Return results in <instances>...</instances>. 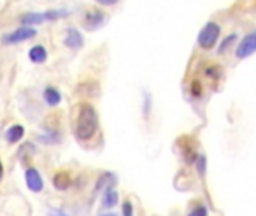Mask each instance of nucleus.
<instances>
[{"instance_id":"1","label":"nucleus","mask_w":256,"mask_h":216,"mask_svg":"<svg viewBox=\"0 0 256 216\" xmlns=\"http://www.w3.org/2000/svg\"><path fill=\"white\" fill-rule=\"evenodd\" d=\"M97 126H99V119H97V113L93 108V105L81 104L76 117V125H75L76 137L83 141H87L96 134Z\"/></svg>"},{"instance_id":"2","label":"nucleus","mask_w":256,"mask_h":216,"mask_svg":"<svg viewBox=\"0 0 256 216\" xmlns=\"http://www.w3.org/2000/svg\"><path fill=\"white\" fill-rule=\"evenodd\" d=\"M222 33V27L216 23V21H208L205 26L200 30L198 38H196V42L202 50H211L218 44L219 38Z\"/></svg>"},{"instance_id":"3","label":"nucleus","mask_w":256,"mask_h":216,"mask_svg":"<svg viewBox=\"0 0 256 216\" xmlns=\"http://www.w3.org/2000/svg\"><path fill=\"white\" fill-rule=\"evenodd\" d=\"M256 53V32H250L240 41L235 48V57L237 59H247Z\"/></svg>"},{"instance_id":"4","label":"nucleus","mask_w":256,"mask_h":216,"mask_svg":"<svg viewBox=\"0 0 256 216\" xmlns=\"http://www.w3.org/2000/svg\"><path fill=\"white\" fill-rule=\"evenodd\" d=\"M33 36H36V30L32 29V27H19L17 29L15 32L12 33H8L2 38V42L3 44H18V42H24V41H29Z\"/></svg>"},{"instance_id":"5","label":"nucleus","mask_w":256,"mask_h":216,"mask_svg":"<svg viewBox=\"0 0 256 216\" xmlns=\"http://www.w3.org/2000/svg\"><path fill=\"white\" fill-rule=\"evenodd\" d=\"M26 183L27 188L32 192H41L44 189V180L41 177V174L36 168H27L26 170Z\"/></svg>"},{"instance_id":"6","label":"nucleus","mask_w":256,"mask_h":216,"mask_svg":"<svg viewBox=\"0 0 256 216\" xmlns=\"http://www.w3.org/2000/svg\"><path fill=\"white\" fill-rule=\"evenodd\" d=\"M104 21H105V14L99 9L89 11L84 17V26L87 30H94L97 27H101Z\"/></svg>"},{"instance_id":"7","label":"nucleus","mask_w":256,"mask_h":216,"mask_svg":"<svg viewBox=\"0 0 256 216\" xmlns=\"http://www.w3.org/2000/svg\"><path fill=\"white\" fill-rule=\"evenodd\" d=\"M83 44H84L83 35L76 29H68V33H66V38H65V45L69 47V48L78 50V48L83 47Z\"/></svg>"},{"instance_id":"8","label":"nucleus","mask_w":256,"mask_h":216,"mask_svg":"<svg viewBox=\"0 0 256 216\" xmlns=\"http://www.w3.org/2000/svg\"><path fill=\"white\" fill-rule=\"evenodd\" d=\"M53 183H54V188H55L57 191H66V189H69L72 180H71L69 174H68L66 171H60V173H57V174L54 176Z\"/></svg>"},{"instance_id":"9","label":"nucleus","mask_w":256,"mask_h":216,"mask_svg":"<svg viewBox=\"0 0 256 216\" xmlns=\"http://www.w3.org/2000/svg\"><path fill=\"white\" fill-rule=\"evenodd\" d=\"M19 21H21V24L30 27L33 24H41L45 21V14H39V12H27L24 15H21V18H19Z\"/></svg>"},{"instance_id":"10","label":"nucleus","mask_w":256,"mask_h":216,"mask_svg":"<svg viewBox=\"0 0 256 216\" xmlns=\"http://www.w3.org/2000/svg\"><path fill=\"white\" fill-rule=\"evenodd\" d=\"M23 135H24V128L21 125H14L6 131L5 137H6V141L9 144H14V143H18L19 140H21Z\"/></svg>"},{"instance_id":"11","label":"nucleus","mask_w":256,"mask_h":216,"mask_svg":"<svg viewBox=\"0 0 256 216\" xmlns=\"http://www.w3.org/2000/svg\"><path fill=\"white\" fill-rule=\"evenodd\" d=\"M29 57L35 63H44L47 60V50L42 45H36L29 51Z\"/></svg>"},{"instance_id":"12","label":"nucleus","mask_w":256,"mask_h":216,"mask_svg":"<svg viewBox=\"0 0 256 216\" xmlns=\"http://www.w3.org/2000/svg\"><path fill=\"white\" fill-rule=\"evenodd\" d=\"M117 203H119V194H117L111 186H108L107 191H105V194H104V198H102L104 207L111 209V207H114Z\"/></svg>"},{"instance_id":"13","label":"nucleus","mask_w":256,"mask_h":216,"mask_svg":"<svg viewBox=\"0 0 256 216\" xmlns=\"http://www.w3.org/2000/svg\"><path fill=\"white\" fill-rule=\"evenodd\" d=\"M44 98H45L47 104L51 105V107L58 105V104H60V101H62V95L58 93L54 87H47L45 92H44Z\"/></svg>"},{"instance_id":"14","label":"nucleus","mask_w":256,"mask_h":216,"mask_svg":"<svg viewBox=\"0 0 256 216\" xmlns=\"http://www.w3.org/2000/svg\"><path fill=\"white\" fill-rule=\"evenodd\" d=\"M237 33H231V35H228V36H225V38H222V42L219 44V50H218V53L219 54H223V53H226L232 45H234V42L237 41Z\"/></svg>"},{"instance_id":"15","label":"nucleus","mask_w":256,"mask_h":216,"mask_svg":"<svg viewBox=\"0 0 256 216\" xmlns=\"http://www.w3.org/2000/svg\"><path fill=\"white\" fill-rule=\"evenodd\" d=\"M196 170H198V173L201 176L205 174V170H207V158L204 155H200L196 156Z\"/></svg>"},{"instance_id":"16","label":"nucleus","mask_w":256,"mask_h":216,"mask_svg":"<svg viewBox=\"0 0 256 216\" xmlns=\"http://www.w3.org/2000/svg\"><path fill=\"white\" fill-rule=\"evenodd\" d=\"M66 15H68V11H47L45 20H57V18H63Z\"/></svg>"},{"instance_id":"17","label":"nucleus","mask_w":256,"mask_h":216,"mask_svg":"<svg viewBox=\"0 0 256 216\" xmlns=\"http://www.w3.org/2000/svg\"><path fill=\"white\" fill-rule=\"evenodd\" d=\"M189 216H207V209L204 206H198L189 213Z\"/></svg>"},{"instance_id":"18","label":"nucleus","mask_w":256,"mask_h":216,"mask_svg":"<svg viewBox=\"0 0 256 216\" xmlns=\"http://www.w3.org/2000/svg\"><path fill=\"white\" fill-rule=\"evenodd\" d=\"M123 216H133V207L130 201L123 203Z\"/></svg>"},{"instance_id":"19","label":"nucleus","mask_w":256,"mask_h":216,"mask_svg":"<svg viewBox=\"0 0 256 216\" xmlns=\"http://www.w3.org/2000/svg\"><path fill=\"white\" fill-rule=\"evenodd\" d=\"M201 90H202L201 83H200V81H195L193 86H192V93H193L195 96H200V95H201Z\"/></svg>"},{"instance_id":"20","label":"nucleus","mask_w":256,"mask_h":216,"mask_svg":"<svg viewBox=\"0 0 256 216\" xmlns=\"http://www.w3.org/2000/svg\"><path fill=\"white\" fill-rule=\"evenodd\" d=\"M96 2L99 5H104V6H112L119 2V0H96Z\"/></svg>"},{"instance_id":"21","label":"nucleus","mask_w":256,"mask_h":216,"mask_svg":"<svg viewBox=\"0 0 256 216\" xmlns=\"http://www.w3.org/2000/svg\"><path fill=\"white\" fill-rule=\"evenodd\" d=\"M48 216H68V213H65L63 210H51Z\"/></svg>"},{"instance_id":"22","label":"nucleus","mask_w":256,"mask_h":216,"mask_svg":"<svg viewBox=\"0 0 256 216\" xmlns=\"http://www.w3.org/2000/svg\"><path fill=\"white\" fill-rule=\"evenodd\" d=\"M2 177H3V164L0 161V180H2Z\"/></svg>"},{"instance_id":"23","label":"nucleus","mask_w":256,"mask_h":216,"mask_svg":"<svg viewBox=\"0 0 256 216\" xmlns=\"http://www.w3.org/2000/svg\"><path fill=\"white\" fill-rule=\"evenodd\" d=\"M101 216H115V215H112V213H111V215H101Z\"/></svg>"}]
</instances>
